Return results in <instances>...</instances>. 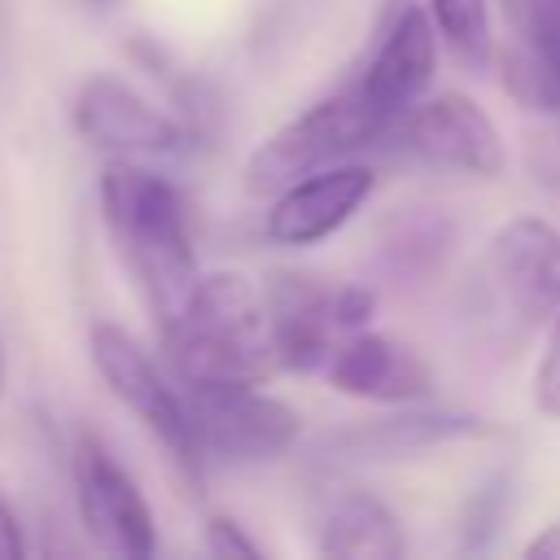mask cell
I'll return each mask as SVG.
<instances>
[{
    "label": "cell",
    "mask_w": 560,
    "mask_h": 560,
    "mask_svg": "<svg viewBox=\"0 0 560 560\" xmlns=\"http://www.w3.org/2000/svg\"><path fill=\"white\" fill-rule=\"evenodd\" d=\"M477 293L486 311L512 328L534 332L560 315V228L542 214L499 223L477 258Z\"/></svg>",
    "instance_id": "4"
},
{
    "label": "cell",
    "mask_w": 560,
    "mask_h": 560,
    "mask_svg": "<svg viewBox=\"0 0 560 560\" xmlns=\"http://www.w3.org/2000/svg\"><path fill=\"white\" fill-rule=\"evenodd\" d=\"M74 127L79 136L101 149L105 158L122 162H175L192 153V127L162 105H153L144 92H136L127 79L96 70L74 92Z\"/></svg>",
    "instance_id": "7"
},
{
    "label": "cell",
    "mask_w": 560,
    "mask_h": 560,
    "mask_svg": "<svg viewBox=\"0 0 560 560\" xmlns=\"http://www.w3.org/2000/svg\"><path fill=\"white\" fill-rule=\"evenodd\" d=\"M512 52L503 57V88L529 105L560 114V0H499Z\"/></svg>",
    "instance_id": "15"
},
{
    "label": "cell",
    "mask_w": 560,
    "mask_h": 560,
    "mask_svg": "<svg viewBox=\"0 0 560 560\" xmlns=\"http://www.w3.org/2000/svg\"><path fill=\"white\" fill-rule=\"evenodd\" d=\"M26 556V538H22V521L13 512V503L0 494V560H22Z\"/></svg>",
    "instance_id": "22"
},
{
    "label": "cell",
    "mask_w": 560,
    "mask_h": 560,
    "mask_svg": "<svg viewBox=\"0 0 560 560\" xmlns=\"http://www.w3.org/2000/svg\"><path fill=\"white\" fill-rule=\"evenodd\" d=\"M328 302H332V324L341 328V337L368 328L372 315H376V293L368 284H337L328 293Z\"/></svg>",
    "instance_id": "20"
},
{
    "label": "cell",
    "mask_w": 560,
    "mask_h": 560,
    "mask_svg": "<svg viewBox=\"0 0 560 560\" xmlns=\"http://www.w3.org/2000/svg\"><path fill=\"white\" fill-rule=\"evenodd\" d=\"M451 223L442 214H398L381 236V267L389 276H429L451 249Z\"/></svg>",
    "instance_id": "17"
},
{
    "label": "cell",
    "mask_w": 560,
    "mask_h": 560,
    "mask_svg": "<svg viewBox=\"0 0 560 560\" xmlns=\"http://www.w3.org/2000/svg\"><path fill=\"white\" fill-rule=\"evenodd\" d=\"M324 376L337 394L368 398V402H416L433 389L429 363L411 346L372 328L346 332L332 359L324 363Z\"/></svg>",
    "instance_id": "13"
},
{
    "label": "cell",
    "mask_w": 560,
    "mask_h": 560,
    "mask_svg": "<svg viewBox=\"0 0 560 560\" xmlns=\"http://www.w3.org/2000/svg\"><path fill=\"white\" fill-rule=\"evenodd\" d=\"M74 503L83 529L101 551L127 560H144L158 551V525L144 490L92 433H83L74 446Z\"/></svg>",
    "instance_id": "9"
},
{
    "label": "cell",
    "mask_w": 560,
    "mask_h": 560,
    "mask_svg": "<svg viewBox=\"0 0 560 560\" xmlns=\"http://www.w3.org/2000/svg\"><path fill=\"white\" fill-rule=\"evenodd\" d=\"M197 446L206 464L254 468L280 459L298 442V411L267 394L262 381H223V385H184Z\"/></svg>",
    "instance_id": "6"
},
{
    "label": "cell",
    "mask_w": 560,
    "mask_h": 560,
    "mask_svg": "<svg viewBox=\"0 0 560 560\" xmlns=\"http://www.w3.org/2000/svg\"><path fill=\"white\" fill-rule=\"evenodd\" d=\"M206 551H210V556H241V560L262 556V547H258V542L245 534V525L232 521V516H210V521H206Z\"/></svg>",
    "instance_id": "21"
},
{
    "label": "cell",
    "mask_w": 560,
    "mask_h": 560,
    "mask_svg": "<svg viewBox=\"0 0 560 560\" xmlns=\"http://www.w3.org/2000/svg\"><path fill=\"white\" fill-rule=\"evenodd\" d=\"M394 140L407 158L472 179H499L508 166V149L494 118L464 92H438L416 101L398 118Z\"/></svg>",
    "instance_id": "8"
},
{
    "label": "cell",
    "mask_w": 560,
    "mask_h": 560,
    "mask_svg": "<svg viewBox=\"0 0 560 560\" xmlns=\"http://www.w3.org/2000/svg\"><path fill=\"white\" fill-rule=\"evenodd\" d=\"M315 547L337 560H394L407 551V538L389 503L368 490H341L315 521Z\"/></svg>",
    "instance_id": "16"
},
{
    "label": "cell",
    "mask_w": 560,
    "mask_h": 560,
    "mask_svg": "<svg viewBox=\"0 0 560 560\" xmlns=\"http://www.w3.org/2000/svg\"><path fill=\"white\" fill-rule=\"evenodd\" d=\"M429 18L442 35V44L468 61V66H486L494 52V35H490V0H429Z\"/></svg>",
    "instance_id": "18"
},
{
    "label": "cell",
    "mask_w": 560,
    "mask_h": 560,
    "mask_svg": "<svg viewBox=\"0 0 560 560\" xmlns=\"http://www.w3.org/2000/svg\"><path fill=\"white\" fill-rule=\"evenodd\" d=\"M372 188H376V175L363 162H337V166L311 171V175L276 188V197L262 214V232H267V241L289 245V249L319 245L363 210Z\"/></svg>",
    "instance_id": "10"
},
{
    "label": "cell",
    "mask_w": 560,
    "mask_h": 560,
    "mask_svg": "<svg viewBox=\"0 0 560 560\" xmlns=\"http://www.w3.org/2000/svg\"><path fill=\"white\" fill-rule=\"evenodd\" d=\"M0 394H4V354H0Z\"/></svg>",
    "instance_id": "24"
},
{
    "label": "cell",
    "mask_w": 560,
    "mask_h": 560,
    "mask_svg": "<svg viewBox=\"0 0 560 560\" xmlns=\"http://www.w3.org/2000/svg\"><path fill=\"white\" fill-rule=\"evenodd\" d=\"M438 26L429 18V9L420 4H402L389 26L381 31L363 74H359V88L372 96V105L398 127V118L424 101L429 83H433V70H438Z\"/></svg>",
    "instance_id": "11"
},
{
    "label": "cell",
    "mask_w": 560,
    "mask_h": 560,
    "mask_svg": "<svg viewBox=\"0 0 560 560\" xmlns=\"http://www.w3.org/2000/svg\"><path fill=\"white\" fill-rule=\"evenodd\" d=\"M101 214L153 319L171 324L201 280L179 188L149 162L109 158L101 171Z\"/></svg>",
    "instance_id": "1"
},
{
    "label": "cell",
    "mask_w": 560,
    "mask_h": 560,
    "mask_svg": "<svg viewBox=\"0 0 560 560\" xmlns=\"http://www.w3.org/2000/svg\"><path fill=\"white\" fill-rule=\"evenodd\" d=\"M521 551H525V560H560V516L547 521Z\"/></svg>",
    "instance_id": "23"
},
{
    "label": "cell",
    "mask_w": 560,
    "mask_h": 560,
    "mask_svg": "<svg viewBox=\"0 0 560 560\" xmlns=\"http://www.w3.org/2000/svg\"><path fill=\"white\" fill-rule=\"evenodd\" d=\"M394 136V122L372 105V96L350 79L332 96L315 101L284 127H276L245 162V184L254 192H276L311 171L350 162L359 149Z\"/></svg>",
    "instance_id": "3"
},
{
    "label": "cell",
    "mask_w": 560,
    "mask_h": 560,
    "mask_svg": "<svg viewBox=\"0 0 560 560\" xmlns=\"http://www.w3.org/2000/svg\"><path fill=\"white\" fill-rule=\"evenodd\" d=\"M328 293L332 289H324L306 276H289V271H280L262 289L280 372H324V363L332 359L341 328L332 324Z\"/></svg>",
    "instance_id": "14"
},
{
    "label": "cell",
    "mask_w": 560,
    "mask_h": 560,
    "mask_svg": "<svg viewBox=\"0 0 560 560\" xmlns=\"http://www.w3.org/2000/svg\"><path fill=\"white\" fill-rule=\"evenodd\" d=\"M486 433L481 416L468 411H394L381 420H354L346 429H332L315 442V455L324 464H372V459H407L459 438Z\"/></svg>",
    "instance_id": "12"
},
{
    "label": "cell",
    "mask_w": 560,
    "mask_h": 560,
    "mask_svg": "<svg viewBox=\"0 0 560 560\" xmlns=\"http://www.w3.org/2000/svg\"><path fill=\"white\" fill-rule=\"evenodd\" d=\"M166 359L179 385L267 381L280 372L262 289L241 271H210L197 280L171 324H162Z\"/></svg>",
    "instance_id": "2"
},
{
    "label": "cell",
    "mask_w": 560,
    "mask_h": 560,
    "mask_svg": "<svg viewBox=\"0 0 560 560\" xmlns=\"http://www.w3.org/2000/svg\"><path fill=\"white\" fill-rule=\"evenodd\" d=\"M534 407L547 420H560V315L547 324V341L534 363Z\"/></svg>",
    "instance_id": "19"
},
{
    "label": "cell",
    "mask_w": 560,
    "mask_h": 560,
    "mask_svg": "<svg viewBox=\"0 0 560 560\" xmlns=\"http://www.w3.org/2000/svg\"><path fill=\"white\" fill-rule=\"evenodd\" d=\"M88 354H92V368L101 372V381L109 385V394L171 451V459L192 477L201 481V446H197V429H192V411H188V394L175 389L158 363L149 359V350L118 324L101 319L92 324L88 332Z\"/></svg>",
    "instance_id": "5"
}]
</instances>
